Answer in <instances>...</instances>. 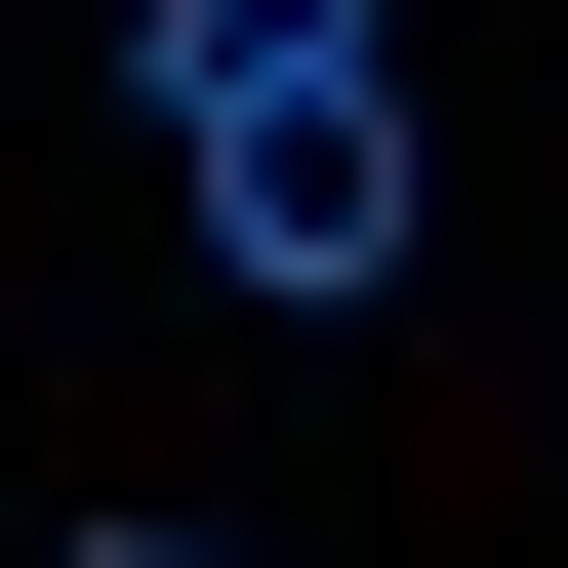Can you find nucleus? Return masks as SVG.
I'll use <instances>...</instances> for the list:
<instances>
[{"label":"nucleus","mask_w":568,"mask_h":568,"mask_svg":"<svg viewBox=\"0 0 568 568\" xmlns=\"http://www.w3.org/2000/svg\"><path fill=\"white\" fill-rule=\"evenodd\" d=\"M82 568H244V528H82Z\"/></svg>","instance_id":"2"},{"label":"nucleus","mask_w":568,"mask_h":568,"mask_svg":"<svg viewBox=\"0 0 568 568\" xmlns=\"http://www.w3.org/2000/svg\"><path fill=\"white\" fill-rule=\"evenodd\" d=\"M122 122H163V203H203L244 325H366L406 284V0H122Z\"/></svg>","instance_id":"1"}]
</instances>
